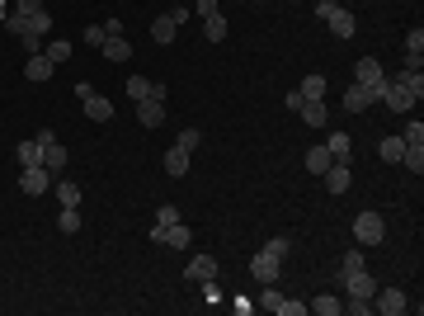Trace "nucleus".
<instances>
[{
    "label": "nucleus",
    "mask_w": 424,
    "mask_h": 316,
    "mask_svg": "<svg viewBox=\"0 0 424 316\" xmlns=\"http://www.w3.org/2000/svg\"><path fill=\"white\" fill-rule=\"evenodd\" d=\"M354 236H359V246H382V236H387L382 213H359L354 217Z\"/></svg>",
    "instance_id": "nucleus-1"
},
{
    "label": "nucleus",
    "mask_w": 424,
    "mask_h": 316,
    "mask_svg": "<svg viewBox=\"0 0 424 316\" xmlns=\"http://www.w3.org/2000/svg\"><path fill=\"white\" fill-rule=\"evenodd\" d=\"M184 274H188V284H212L217 279V255H193Z\"/></svg>",
    "instance_id": "nucleus-2"
},
{
    "label": "nucleus",
    "mask_w": 424,
    "mask_h": 316,
    "mask_svg": "<svg viewBox=\"0 0 424 316\" xmlns=\"http://www.w3.org/2000/svg\"><path fill=\"white\" fill-rule=\"evenodd\" d=\"M19 189H24V194H33V198H43V194L52 189V175H47L43 165H29V170L19 175Z\"/></svg>",
    "instance_id": "nucleus-3"
},
{
    "label": "nucleus",
    "mask_w": 424,
    "mask_h": 316,
    "mask_svg": "<svg viewBox=\"0 0 424 316\" xmlns=\"http://www.w3.org/2000/svg\"><path fill=\"white\" fill-rule=\"evenodd\" d=\"M278 269H283V260L278 255H269V251H259L250 260V274L259 279V284H278Z\"/></svg>",
    "instance_id": "nucleus-4"
},
{
    "label": "nucleus",
    "mask_w": 424,
    "mask_h": 316,
    "mask_svg": "<svg viewBox=\"0 0 424 316\" xmlns=\"http://www.w3.org/2000/svg\"><path fill=\"white\" fill-rule=\"evenodd\" d=\"M382 104H387L392 113H410V109H415V95H410L401 80H387V95H382Z\"/></svg>",
    "instance_id": "nucleus-5"
},
{
    "label": "nucleus",
    "mask_w": 424,
    "mask_h": 316,
    "mask_svg": "<svg viewBox=\"0 0 424 316\" xmlns=\"http://www.w3.org/2000/svg\"><path fill=\"white\" fill-rule=\"evenodd\" d=\"M326 24H330V33H335V38H340V43H345V38H354V33H359V19L349 15V10H340V5H335V10H330V15H326Z\"/></svg>",
    "instance_id": "nucleus-6"
},
{
    "label": "nucleus",
    "mask_w": 424,
    "mask_h": 316,
    "mask_svg": "<svg viewBox=\"0 0 424 316\" xmlns=\"http://www.w3.org/2000/svg\"><path fill=\"white\" fill-rule=\"evenodd\" d=\"M373 298H377V312H382V316H401L410 307L401 288H382V293H373Z\"/></svg>",
    "instance_id": "nucleus-7"
},
{
    "label": "nucleus",
    "mask_w": 424,
    "mask_h": 316,
    "mask_svg": "<svg viewBox=\"0 0 424 316\" xmlns=\"http://www.w3.org/2000/svg\"><path fill=\"white\" fill-rule=\"evenodd\" d=\"M373 104H377V95L368 90V85H359V80L345 90V109H349V113H363V109H373Z\"/></svg>",
    "instance_id": "nucleus-8"
},
{
    "label": "nucleus",
    "mask_w": 424,
    "mask_h": 316,
    "mask_svg": "<svg viewBox=\"0 0 424 316\" xmlns=\"http://www.w3.org/2000/svg\"><path fill=\"white\" fill-rule=\"evenodd\" d=\"M326 151H330V160H335V165H349V160H354V142H349V132H330Z\"/></svg>",
    "instance_id": "nucleus-9"
},
{
    "label": "nucleus",
    "mask_w": 424,
    "mask_h": 316,
    "mask_svg": "<svg viewBox=\"0 0 424 316\" xmlns=\"http://www.w3.org/2000/svg\"><path fill=\"white\" fill-rule=\"evenodd\" d=\"M137 123L141 127H160L165 123V104H160V99H137Z\"/></svg>",
    "instance_id": "nucleus-10"
},
{
    "label": "nucleus",
    "mask_w": 424,
    "mask_h": 316,
    "mask_svg": "<svg viewBox=\"0 0 424 316\" xmlns=\"http://www.w3.org/2000/svg\"><path fill=\"white\" fill-rule=\"evenodd\" d=\"M345 293H349V298H373V293H377L373 274H368V269H359V274H349V279H345Z\"/></svg>",
    "instance_id": "nucleus-11"
},
{
    "label": "nucleus",
    "mask_w": 424,
    "mask_h": 316,
    "mask_svg": "<svg viewBox=\"0 0 424 316\" xmlns=\"http://www.w3.org/2000/svg\"><path fill=\"white\" fill-rule=\"evenodd\" d=\"M321 179H326L330 194H349V165H335V160H330L326 170H321Z\"/></svg>",
    "instance_id": "nucleus-12"
},
{
    "label": "nucleus",
    "mask_w": 424,
    "mask_h": 316,
    "mask_svg": "<svg viewBox=\"0 0 424 316\" xmlns=\"http://www.w3.org/2000/svg\"><path fill=\"white\" fill-rule=\"evenodd\" d=\"M52 71H57V66H52L47 52H33L29 62H24V76H29V80H52Z\"/></svg>",
    "instance_id": "nucleus-13"
},
{
    "label": "nucleus",
    "mask_w": 424,
    "mask_h": 316,
    "mask_svg": "<svg viewBox=\"0 0 424 316\" xmlns=\"http://www.w3.org/2000/svg\"><path fill=\"white\" fill-rule=\"evenodd\" d=\"M354 80L359 85H382V66H377V57H359V66H354Z\"/></svg>",
    "instance_id": "nucleus-14"
},
{
    "label": "nucleus",
    "mask_w": 424,
    "mask_h": 316,
    "mask_svg": "<svg viewBox=\"0 0 424 316\" xmlns=\"http://www.w3.org/2000/svg\"><path fill=\"white\" fill-rule=\"evenodd\" d=\"M80 104H85V118H90V123H109L113 118V104L104 95H90V99H80Z\"/></svg>",
    "instance_id": "nucleus-15"
},
{
    "label": "nucleus",
    "mask_w": 424,
    "mask_h": 316,
    "mask_svg": "<svg viewBox=\"0 0 424 316\" xmlns=\"http://www.w3.org/2000/svg\"><path fill=\"white\" fill-rule=\"evenodd\" d=\"M165 175H170V179H184L188 175V151L184 146H170V151H165Z\"/></svg>",
    "instance_id": "nucleus-16"
},
{
    "label": "nucleus",
    "mask_w": 424,
    "mask_h": 316,
    "mask_svg": "<svg viewBox=\"0 0 424 316\" xmlns=\"http://www.w3.org/2000/svg\"><path fill=\"white\" fill-rule=\"evenodd\" d=\"M297 109H302V118H307V123H311V127H321V123H326V118H330L326 99H302Z\"/></svg>",
    "instance_id": "nucleus-17"
},
{
    "label": "nucleus",
    "mask_w": 424,
    "mask_h": 316,
    "mask_svg": "<svg viewBox=\"0 0 424 316\" xmlns=\"http://www.w3.org/2000/svg\"><path fill=\"white\" fill-rule=\"evenodd\" d=\"M99 52H104L109 62H127V57H132V43H127V38H104Z\"/></svg>",
    "instance_id": "nucleus-18"
},
{
    "label": "nucleus",
    "mask_w": 424,
    "mask_h": 316,
    "mask_svg": "<svg viewBox=\"0 0 424 316\" xmlns=\"http://www.w3.org/2000/svg\"><path fill=\"white\" fill-rule=\"evenodd\" d=\"M174 33H179V24H174L170 15H160L156 24H151V43H160V48H165V43H174Z\"/></svg>",
    "instance_id": "nucleus-19"
},
{
    "label": "nucleus",
    "mask_w": 424,
    "mask_h": 316,
    "mask_svg": "<svg viewBox=\"0 0 424 316\" xmlns=\"http://www.w3.org/2000/svg\"><path fill=\"white\" fill-rule=\"evenodd\" d=\"M188 236H193V227H184V217L165 227V246H174V251H188Z\"/></svg>",
    "instance_id": "nucleus-20"
},
{
    "label": "nucleus",
    "mask_w": 424,
    "mask_h": 316,
    "mask_svg": "<svg viewBox=\"0 0 424 316\" xmlns=\"http://www.w3.org/2000/svg\"><path fill=\"white\" fill-rule=\"evenodd\" d=\"M15 156H19V165L29 170V165H43V146L29 137V142H19V146H15Z\"/></svg>",
    "instance_id": "nucleus-21"
},
{
    "label": "nucleus",
    "mask_w": 424,
    "mask_h": 316,
    "mask_svg": "<svg viewBox=\"0 0 424 316\" xmlns=\"http://www.w3.org/2000/svg\"><path fill=\"white\" fill-rule=\"evenodd\" d=\"M43 170L52 175V179H57V175L66 170V151H62V146H57V142H52V146H47V151H43Z\"/></svg>",
    "instance_id": "nucleus-22"
},
{
    "label": "nucleus",
    "mask_w": 424,
    "mask_h": 316,
    "mask_svg": "<svg viewBox=\"0 0 424 316\" xmlns=\"http://www.w3.org/2000/svg\"><path fill=\"white\" fill-rule=\"evenodd\" d=\"M203 38L207 43H221V38H226V15H221V10L203 19Z\"/></svg>",
    "instance_id": "nucleus-23"
},
{
    "label": "nucleus",
    "mask_w": 424,
    "mask_h": 316,
    "mask_svg": "<svg viewBox=\"0 0 424 316\" xmlns=\"http://www.w3.org/2000/svg\"><path fill=\"white\" fill-rule=\"evenodd\" d=\"M420 52H424V29H410L406 33V66H420Z\"/></svg>",
    "instance_id": "nucleus-24"
},
{
    "label": "nucleus",
    "mask_w": 424,
    "mask_h": 316,
    "mask_svg": "<svg viewBox=\"0 0 424 316\" xmlns=\"http://www.w3.org/2000/svg\"><path fill=\"white\" fill-rule=\"evenodd\" d=\"M52 189H57V198H62V208H80V189L71 184V179H52Z\"/></svg>",
    "instance_id": "nucleus-25"
},
{
    "label": "nucleus",
    "mask_w": 424,
    "mask_h": 316,
    "mask_svg": "<svg viewBox=\"0 0 424 316\" xmlns=\"http://www.w3.org/2000/svg\"><path fill=\"white\" fill-rule=\"evenodd\" d=\"M396 80H401V85H406V90H410V95H415V99L424 95V76H420V66H406V71H401V76H396Z\"/></svg>",
    "instance_id": "nucleus-26"
},
{
    "label": "nucleus",
    "mask_w": 424,
    "mask_h": 316,
    "mask_svg": "<svg viewBox=\"0 0 424 316\" xmlns=\"http://www.w3.org/2000/svg\"><path fill=\"white\" fill-rule=\"evenodd\" d=\"M297 95H302V99H326V76H307Z\"/></svg>",
    "instance_id": "nucleus-27"
},
{
    "label": "nucleus",
    "mask_w": 424,
    "mask_h": 316,
    "mask_svg": "<svg viewBox=\"0 0 424 316\" xmlns=\"http://www.w3.org/2000/svg\"><path fill=\"white\" fill-rule=\"evenodd\" d=\"M311 307H316V312H321V316H340V312H345V302L335 298V293H321V298H316Z\"/></svg>",
    "instance_id": "nucleus-28"
},
{
    "label": "nucleus",
    "mask_w": 424,
    "mask_h": 316,
    "mask_svg": "<svg viewBox=\"0 0 424 316\" xmlns=\"http://www.w3.org/2000/svg\"><path fill=\"white\" fill-rule=\"evenodd\" d=\"M401 151H406L401 137H382V146H377V156H382V160H401Z\"/></svg>",
    "instance_id": "nucleus-29"
},
{
    "label": "nucleus",
    "mask_w": 424,
    "mask_h": 316,
    "mask_svg": "<svg viewBox=\"0 0 424 316\" xmlns=\"http://www.w3.org/2000/svg\"><path fill=\"white\" fill-rule=\"evenodd\" d=\"M57 227H62L66 236H76V232H80V208H62V217H57Z\"/></svg>",
    "instance_id": "nucleus-30"
},
{
    "label": "nucleus",
    "mask_w": 424,
    "mask_h": 316,
    "mask_svg": "<svg viewBox=\"0 0 424 316\" xmlns=\"http://www.w3.org/2000/svg\"><path fill=\"white\" fill-rule=\"evenodd\" d=\"M326 165H330V151H326V146H311V151H307V170L321 175Z\"/></svg>",
    "instance_id": "nucleus-31"
},
{
    "label": "nucleus",
    "mask_w": 424,
    "mask_h": 316,
    "mask_svg": "<svg viewBox=\"0 0 424 316\" xmlns=\"http://www.w3.org/2000/svg\"><path fill=\"white\" fill-rule=\"evenodd\" d=\"M359 269H368V265H363V251H349L345 260H340V279H349V274H359Z\"/></svg>",
    "instance_id": "nucleus-32"
},
{
    "label": "nucleus",
    "mask_w": 424,
    "mask_h": 316,
    "mask_svg": "<svg viewBox=\"0 0 424 316\" xmlns=\"http://www.w3.org/2000/svg\"><path fill=\"white\" fill-rule=\"evenodd\" d=\"M29 33H38V38L52 33V15H47V10H33V15H29Z\"/></svg>",
    "instance_id": "nucleus-33"
},
{
    "label": "nucleus",
    "mask_w": 424,
    "mask_h": 316,
    "mask_svg": "<svg viewBox=\"0 0 424 316\" xmlns=\"http://www.w3.org/2000/svg\"><path fill=\"white\" fill-rule=\"evenodd\" d=\"M146 95H151V80H146V76H132V80H127V99H132V104H137V99H146Z\"/></svg>",
    "instance_id": "nucleus-34"
},
{
    "label": "nucleus",
    "mask_w": 424,
    "mask_h": 316,
    "mask_svg": "<svg viewBox=\"0 0 424 316\" xmlns=\"http://www.w3.org/2000/svg\"><path fill=\"white\" fill-rule=\"evenodd\" d=\"M43 52L52 57V66H62L66 57H71V43H62V38H57V43H43Z\"/></svg>",
    "instance_id": "nucleus-35"
},
{
    "label": "nucleus",
    "mask_w": 424,
    "mask_h": 316,
    "mask_svg": "<svg viewBox=\"0 0 424 316\" xmlns=\"http://www.w3.org/2000/svg\"><path fill=\"white\" fill-rule=\"evenodd\" d=\"M401 142H406V146H424V123H420V118H415V123L401 132Z\"/></svg>",
    "instance_id": "nucleus-36"
},
{
    "label": "nucleus",
    "mask_w": 424,
    "mask_h": 316,
    "mask_svg": "<svg viewBox=\"0 0 424 316\" xmlns=\"http://www.w3.org/2000/svg\"><path fill=\"white\" fill-rule=\"evenodd\" d=\"M174 222H179V208H174V203H160L156 208V227H174Z\"/></svg>",
    "instance_id": "nucleus-37"
},
{
    "label": "nucleus",
    "mask_w": 424,
    "mask_h": 316,
    "mask_svg": "<svg viewBox=\"0 0 424 316\" xmlns=\"http://www.w3.org/2000/svg\"><path fill=\"white\" fill-rule=\"evenodd\" d=\"M264 251H269V255H278V260H288L293 241H288V236H274V241H264Z\"/></svg>",
    "instance_id": "nucleus-38"
},
{
    "label": "nucleus",
    "mask_w": 424,
    "mask_h": 316,
    "mask_svg": "<svg viewBox=\"0 0 424 316\" xmlns=\"http://www.w3.org/2000/svg\"><path fill=\"white\" fill-rule=\"evenodd\" d=\"M278 302H283V293L274 284H264V298H259V307H264V312H278Z\"/></svg>",
    "instance_id": "nucleus-39"
},
{
    "label": "nucleus",
    "mask_w": 424,
    "mask_h": 316,
    "mask_svg": "<svg viewBox=\"0 0 424 316\" xmlns=\"http://www.w3.org/2000/svg\"><path fill=\"white\" fill-rule=\"evenodd\" d=\"M198 142H203V132H198V127H184V132H179V142H174V146H184V151H193Z\"/></svg>",
    "instance_id": "nucleus-40"
},
{
    "label": "nucleus",
    "mask_w": 424,
    "mask_h": 316,
    "mask_svg": "<svg viewBox=\"0 0 424 316\" xmlns=\"http://www.w3.org/2000/svg\"><path fill=\"white\" fill-rule=\"evenodd\" d=\"M80 38H85V43H90V48H99V43H104V38H109V33H104V24H90V29L80 33Z\"/></svg>",
    "instance_id": "nucleus-41"
},
{
    "label": "nucleus",
    "mask_w": 424,
    "mask_h": 316,
    "mask_svg": "<svg viewBox=\"0 0 424 316\" xmlns=\"http://www.w3.org/2000/svg\"><path fill=\"white\" fill-rule=\"evenodd\" d=\"M302 312H307V302H293V298L278 302V316H302Z\"/></svg>",
    "instance_id": "nucleus-42"
},
{
    "label": "nucleus",
    "mask_w": 424,
    "mask_h": 316,
    "mask_svg": "<svg viewBox=\"0 0 424 316\" xmlns=\"http://www.w3.org/2000/svg\"><path fill=\"white\" fill-rule=\"evenodd\" d=\"M33 142H38V146H43V151H47V146L57 142V132H52V127H38V137H33Z\"/></svg>",
    "instance_id": "nucleus-43"
},
{
    "label": "nucleus",
    "mask_w": 424,
    "mask_h": 316,
    "mask_svg": "<svg viewBox=\"0 0 424 316\" xmlns=\"http://www.w3.org/2000/svg\"><path fill=\"white\" fill-rule=\"evenodd\" d=\"M193 10L207 19V15H217V0H193Z\"/></svg>",
    "instance_id": "nucleus-44"
},
{
    "label": "nucleus",
    "mask_w": 424,
    "mask_h": 316,
    "mask_svg": "<svg viewBox=\"0 0 424 316\" xmlns=\"http://www.w3.org/2000/svg\"><path fill=\"white\" fill-rule=\"evenodd\" d=\"M19 15H33V10H43V0H15Z\"/></svg>",
    "instance_id": "nucleus-45"
},
{
    "label": "nucleus",
    "mask_w": 424,
    "mask_h": 316,
    "mask_svg": "<svg viewBox=\"0 0 424 316\" xmlns=\"http://www.w3.org/2000/svg\"><path fill=\"white\" fill-rule=\"evenodd\" d=\"M170 19L179 24V29H184V24H188V5H174V10H170Z\"/></svg>",
    "instance_id": "nucleus-46"
},
{
    "label": "nucleus",
    "mask_w": 424,
    "mask_h": 316,
    "mask_svg": "<svg viewBox=\"0 0 424 316\" xmlns=\"http://www.w3.org/2000/svg\"><path fill=\"white\" fill-rule=\"evenodd\" d=\"M203 302H207V307H217V302H221V293H217L212 284H203Z\"/></svg>",
    "instance_id": "nucleus-47"
}]
</instances>
